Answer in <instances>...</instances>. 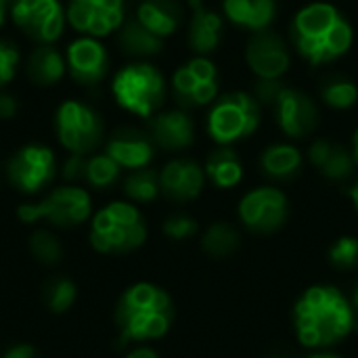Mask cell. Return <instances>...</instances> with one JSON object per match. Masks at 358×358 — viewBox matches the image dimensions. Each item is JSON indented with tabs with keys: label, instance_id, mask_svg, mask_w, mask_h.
<instances>
[{
	"label": "cell",
	"instance_id": "6da1fadb",
	"mask_svg": "<svg viewBox=\"0 0 358 358\" xmlns=\"http://www.w3.org/2000/svg\"><path fill=\"white\" fill-rule=\"evenodd\" d=\"M292 321L298 342L313 350L338 346L358 323L350 298L336 285H313L304 289L294 304Z\"/></svg>",
	"mask_w": 358,
	"mask_h": 358
},
{
	"label": "cell",
	"instance_id": "7a4b0ae2",
	"mask_svg": "<svg viewBox=\"0 0 358 358\" xmlns=\"http://www.w3.org/2000/svg\"><path fill=\"white\" fill-rule=\"evenodd\" d=\"M289 42L313 67L344 57L355 42V29L346 15L329 2L302 6L289 23Z\"/></svg>",
	"mask_w": 358,
	"mask_h": 358
},
{
	"label": "cell",
	"instance_id": "3957f363",
	"mask_svg": "<svg viewBox=\"0 0 358 358\" xmlns=\"http://www.w3.org/2000/svg\"><path fill=\"white\" fill-rule=\"evenodd\" d=\"M113 319L120 344L159 340L174 323V302L166 289L153 283H136L120 296Z\"/></svg>",
	"mask_w": 358,
	"mask_h": 358
},
{
	"label": "cell",
	"instance_id": "277c9868",
	"mask_svg": "<svg viewBox=\"0 0 358 358\" xmlns=\"http://www.w3.org/2000/svg\"><path fill=\"white\" fill-rule=\"evenodd\" d=\"M147 239V224L138 208L113 201L99 210L90 222V245L107 256H124L138 250Z\"/></svg>",
	"mask_w": 358,
	"mask_h": 358
},
{
	"label": "cell",
	"instance_id": "5b68a950",
	"mask_svg": "<svg viewBox=\"0 0 358 358\" xmlns=\"http://www.w3.org/2000/svg\"><path fill=\"white\" fill-rule=\"evenodd\" d=\"M111 92L122 109L149 120L162 109L168 90L166 80L155 65L147 61H136L124 65L115 73L111 82Z\"/></svg>",
	"mask_w": 358,
	"mask_h": 358
},
{
	"label": "cell",
	"instance_id": "8992f818",
	"mask_svg": "<svg viewBox=\"0 0 358 358\" xmlns=\"http://www.w3.org/2000/svg\"><path fill=\"white\" fill-rule=\"evenodd\" d=\"M262 120V105L252 92L233 90L218 96L208 113V134L218 147H231L250 138Z\"/></svg>",
	"mask_w": 358,
	"mask_h": 358
},
{
	"label": "cell",
	"instance_id": "52a82bcc",
	"mask_svg": "<svg viewBox=\"0 0 358 358\" xmlns=\"http://www.w3.org/2000/svg\"><path fill=\"white\" fill-rule=\"evenodd\" d=\"M92 212V199L88 191L76 185H65L52 189L46 197L36 203H23L17 216L25 224L46 220L57 229H73L82 224Z\"/></svg>",
	"mask_w": 358,
	"mask_h": 358
},
{
	"label": "cell",
	"instance_id": "ba28073f",
	"mask_svg": "<svg viewBox=\"0 0 358 358\" xmlns=\"http://www.w3.org/2000/svg\"><path fill=\"white\" fill-rule=\"evenodd\" d=\"M55 132L59 143L73 155H90L103 143L105 124L96 109L82 101H65L55 115Z\"/></svg>",
	"mask_w": 358,
	"mask_h": 358
},
{
	"label": "cell",
	"instance_id": "9c48e42d",
	"mask_svg": "<svg viewBox=\"0 0 358 358\" xmlns=\"http://www.w3.org/2000/svg\"><path fill=\"white\" fill-rule=\"evenodd\" d=\"M218 67L208 57H193L172 76V94L180 109L191 111L212 105L218 99Z\"/></svg>",
	"mask_w": 358,
	"mask_h": 358
},
{
	"label": "cell",
	"instance_id": "30bf717a",
	"mask_svg": "<svg viewBox=\"0 0 358 358\" xmlns=\"http://www.w3.org/2000/svg\"><path fill=\"white\" fill-rule=\"evenodd\" d=\"M237 214L250 233L273 235L289 218V199L277 187H256L241 197Z\"/></svg>",
	"mask_w": 358,
	"mask_h": 358
},
{
	"label": "cell",
	"instance_id": "8fae6325",
	"mask_svg": "<svg viewBox=\"0 0 358 358\" xmlns=\"http://www.w3.org/2000/svg\"><path fill=\"white\" fill-rule=\"evenodd\" d=\"M6 178L8 182L23 195H34L44 191L55 174H57V162L55 153L46 145H25L17 149L8 162H6Z\"/></svg>",
	"mask_w": 358,
	"mask_h": 358
},
{
	"label": "cell",
	"instance_id": "7c38bea8",
	"mask_svg": "<svg viewBox=\"0 0 358 358\" xmlns=\"http://www.w3.org/2000/svg\"><path fill=\"white\" fill-rule=\"evenodd\" d=\"M10 19L25 38L52 44L61 38L67 17L61 0H15Z\"/></svg>",
	"mask_w": 358,
	"mask_h": 358
},
{
	"label": "cell",
	"instance_id": "4fadbf2b",
	"mask_svg": "<svg viewBox=\"0 0 358 358\" xmlns=\"http://www.w3.org/2000/svg\"><path fill=\"white\" fill-rule=\"evenodd\" d=\"M65 17L82 36L105 38L126 21L124 0H67Z\"/></svg>",
	"mask_w": 358,
	"mask_h": 358
},
{
	"label": "cell",
	"instance_id": "5bb4252c",
	"mask_svg": "<svg viewBox=\"0 0 358 358\" xmlns=\"http://www.w3.org/2000/svg\"><path fill=\"white\" fill-rule=\"evenodd\" d=\"M245 61L256 78L281 80L292 65V50L287 40L271 27L252 34L245 46Z\"/></svg>",
	"mask_w": 358,
	"mask_h": 358
},
{
	"label": "cell",
	"instance_id": "9a60e30c",
	"mask_svg": "<svg viewBox=\"0 0 358 358\" xmlns=\"http://www.w3.org/2000/svg\"><path fill=\"white\" fill-rule=\"evenodd\" d=\"M273 111L281 132L287 138H296V141L310 136L321 122L317 103L306 92L292 86L283 88L277 103L273 105Z\"/></svg>",
	"mask_w": 358,
	"mask_h": 358
},
{
	"label": "cell",
	"instance_id": "2e32d148",
	"mask_svg": "<svg viewBox=\"0 0 358 358\" xmlns=\"http://www.w3.org/2000/svg\"><path fill=\"white\" fill-rule=\"evenodd\" d=\"M67 71L82 86H96L109 71V52L99 38L80 36L65 50Z\"/></svg>",
	"mask_w": 358,
	"mask_h": 358
},
{
	"label": "cell",
	"instance_id": "e0dca14e",
	"mask_svg": "<svg viewBox=\"0 0 358 358\" xmlns=\"http://www.w3.org/2000/svg\"><path fill=\"white\" fill-rule=\"evenodd\" d=\"M206 187V172L191 157L170 159L159 172V189L162 195L176 203L193 201L201 195Z\"/></svg>",
	"mask_w": 358,
	"mask_h": 358
},
{
	"label": "cell",
	"instance_id": "ac0fdd59",
	"mask_svg": "<svg viewBox=\"0 0 358 358\" xmlns=\"http://www.w3.org/2000/svg\"><path fill=\"white\" fill-rule=\"evenodd\" d=\"M147 132L155 147L164 151H185L195 141V122L185 109H166L149 117Z\"/></svg>",
	"mask_w": 358,
	"mask_h": 358
},
{
	"label": "cell",
	"instance_id": "d6986e66",
	"mask_svg": "<svg viewBox=\"0 0 358 358\" xmlns=\"http://www.w3.org/2000/svg\"><path fill=\"white\" fill-rule=\"evenodd\" d=\"M105 153L126 170H143L151 164L155 155V145L149 136V132H143L132 126L117 128L105 147Z\"/></svg>",
	"mask_w": 358,
	"mask_h": 358
},
{
	"label": "cell",
	"instance_id": "ffe728a7",
	"mask_svg": "<svg viewBox=\"0 0 358 358\" xmlns=\"http://www.w3.org/2000/svg\"><path fill=\"white\" fill-rule=\"evenodd\" d=\"M191 21L187 27V44L197 57L216 52L224 40V19L206 6L203 0H189Z\"/></svg>",
	"mask_w": 358,
	"mask_h": 358
},
{
	"label": "cell",
	"instance_id": "44dd1931",
	"mask_svg": "<svg viewBox=\"0 0 358 358\" xmlns=\"http://www.w3.org/2000/svg\"><path fill=\"white\" fill-rule=\"evenodd\" d=\"M308 162L315 166V170H319L323 178L331 182L350 180L358 168L352 151L329 138H317L308 147Z\"/></svg>",
	"mask_w": 358,
	"mask_h": 358
},
{
	"label": "cell",
	"instance_id": "7402d4cb",
	"mask_svg": "<svg viewBox=\"0 0 358 358\" xmlns=\"http://www.w3.org/2000/svg\"><path fill=\"white\" fill-rule=\"evenodd\" d=\"M222 10L233 25L258 34L273 27L279 4L277 0H222Z\"/></svg>",
	"mask_w": 358,
	"mask_h": 358
},
{
	"label": "cell",
	"instance_id": "603a6c76",
	"mask_svg": "<svg viewBox=\"0 0 358 358\" xmlns=\"http://www.w3.org/2000/svg\"><path fill=\"white\" fill-rule=\"evenodd\" d=\"M134 19L164 40L178 31L185 19V8L180 0H141Z\"/></svg>",
	"mask_w": 358,
	"mask_h": 358
},
{
	"label": "cell",
	"instance_id": "cb8c5ba5",
	"mask_svg": "<svg viewBox=\"0 0 358 358\" xmlns=\"http://www.w3.org/2000/svg\"><path fill=\"white\" fill-rule=\"evenodd\" d=\"M304 166V157L298 147L289 143H273L260 155V170L268 180L287 182L294 180Z\"/></svg>",
	"mask_w": 358,
	"mask_h": 358
},
{
	"label": "cell",
	"instance_id": "d4e9b609",
	"mask_svg": "<svg viewBox=\"0 0 358 358\" xmlns=\"http://www.w3.org/2000/svg\"><path fill=\"white\" fill-rule=\"evenodd\" d=\"M67 69L65 57L52 44H38L25 63V73L36 86H55L63 80Z\"/></svg>",
	"mask_w": 358,
	"mask_h": 358
},
{
	"label": "cell",
	"instance_id": "484cf974",
	"mask_svg": "<svg viewBox=\"0 0 358 358\" xmlns=\"http://www.w3.org/2000/svg\"><path fill=\"white\" fill-rule=\"evenodd\" d=\"M206 178L216 189H235L243 178V164L239 153L233 147H218L214 149L203 166Z\"/></svg>",
	"mask_w": 358,
	"mask_h": 358
},
{
	"label": "cell",
	"instance_id": "4316f807",
	"mask_svg": "<svg viewBox=\"0 0 358 358\" xmlns=\"http://www.w3.org/2000/svg\"><path fill=\"white\" fill-rule=\"evenodd\" d=\"M117 46L124 55L145 59V57H155L164 50V40L149 31L143 23L136 19L124 21V25L117 29Z\"/></svg>",
	"mask_w": 358,
	"mask_h": 358
},
{
	"label": "cell",
	"instance_id": "83f0119b",
	"mask_svg": "<svg viewBox=\"0 0 358 358\" xmlns=\"http://www.w3.org/2000/svg\"><path fill=\"white\" fill-rule=\"evenodd\" d=\"M241 248V235L235 224L218 220L210 224L201 237V250L210 258H229Z\"/></svg>",
	"mask_w": 358,
	"mask_h": 358
},
{
	"label": "cell",
	"instance_id": "f1b7e54d",
	"mask_svg": "<svg viewBox=\"0 0 358 358\" xmlns=\"http://www.w3.org/2000/svg\"><path fill=\"white\" fill-rule=\"evenodd\" d=\"M321 99L331 109H350L358 103L357 82L344 73H329L321 82Z\"/></svg>",
	"mask_w": 358,
	"mask_h": 358
},
{
	"label": "cell",
	"instance_id": "f546056e",
	"mask_svg": "<svg viewBox=\"0 0 358 358\" xmlns=\"http://www.w3.org/2000/svg\"><path fill=\"white\" fill-rule=\"evenodd\" d=\"M76 298H78V289H76L73 281L63 275H55V277L46 279L42 285V302L55 315L67 313L73 306Z\"/></svg>",
	"mask_w": 358,
	"mask_h": 358
},
{
	"label": "cell",
	"instance_id": "4dcf8cb0",
	"mask_svg": "<svg viewBox=\"0 0 358 358\" xmlns=\"http://www.w3.org/2000/svg\"><path fill=\"white\" fill-rule=\"evenodd\" d=\"M162 193L159 189V172L151 168L132 170L124 180V195L134 203H149Z\"/></svg>",
	"mask_w": 358,
	"mask_h": 358
},
{
	"label": "cell",
	"instance_id": "1f68e13d",
	"mask_svg": "<svg viewBox=\"0 0 358 358\" xmlns=\"http://www.w3.org/2000/svg\"><path fill=\"white\" fill-rule=\"evenodd\" d=\"M122 168L107 155V153H99V155H90L86 157V172H84V180L94 187V189H109L115 185V180L120 178Z\"/></svg>",
	"mask_w": 358,
	"mask_h": 358
},
{
	"label": "cell",
	"instance_id": "d6a6232c",
	"mask_svg": "<svg viewBox=\"0 0 358 358\" xmlns=\"http://www.w3.org/2000/svg\"><path fill=\"white\" fill-rule=\"evenodd\" d=\"M29 252L31 256L44 264V266H55L63 260V243L59 241V237L46 229H38L29 235Z\"/></svg>",
	"mask_w": 358,
	"mask_h": 358
},
{
	"label": "cell",
	"instance_id": "836d02e7",
	"mask_svg": "<svg viewBox=\"0 0 358 358\" xmlns=\"http://www.w3.org/2000/svg\"><path fill=\"white\" fill-rule=\"evenodd\" d=\"M329 256V264L336 271L342 273H350L358 268V239L352 235H344L340 239H336L327 252Z\"/></svg>",
	"mask_w": 358,
	"mask_h": 358
},
{
	"label": "cell",
	"instance_id": "e575fe53",
	"mask_svg": "<svg viewBox=\"0 0 358 358\" xmlns=\"http://www.w3.org/2000/svg\"><path fill=\"white\" fill-rule=\"evenodd\" d=\"M197 233V220L189 214H172L164 222V235L172 241H187Z\"/></svg>",
	"mask_w": 358,
	"mask_h": 358
},
{
	"label": "cell",
	"instance_id": "d590c367",
	"mask_svg": "<svg viewBox=\"0 0 358 358\" xmlns=\"http://www.w3.org/2000/svg\"><path fill=\"white\" fill-rule=\"evenodd\" d=\"M19 48L6 38H0V88H4L19 69Z\"/></svg>",
	"mask_w": 358,
	"mask_h": 358
},
{
	"label": "cell",
	"instance_id": "8d00e7d4",
	"mask_svg": "<svg viewBox=\"0 0 358 358\" xmlns=\"http://www.w3.org/2000/svg\"><path fill=\"white\" fill-rule=\"evenodd\" d=\"M283 88H285L283 80H266V78H256L252 94L258 99V103H260V105L273 107V105L277 103L279 94L283 92Z\"/></svg>",
	"mask_w": 358,
	"mask_h": 358
},
{
	"label": "cell",
	"instance_id": "74e56055",
	"mask_svg": "<svg viewBox=\"0 0 358 358\" xmlns=\"http://www.w3.org/2000/svg\"><path fill=\"white\" fill-rule=\"evenodd\" d=\"M84 172H86V155H73L71 153L61 166V176L71 185L84 180Z\"/></svg>",
	"mask_w": 358,
	"mask_h": 358
},
{
	"label": "cell",
	"instance_id": "f35d334b",
	"mask_svg": "<svg viewBox=\"0 0 358 358\" xmlns=\"http://www.w3.org/2000/svg\"><path fill=\"white\" fill-rule=\"evenodd\" d=\"M17 109H19L17 96L10 94V92L0 90V120H10V117H15V115H17Z\"/></svg>",
	"mask_w": 358,
	"mask_h": 358
},
{
	"label": "cell",
	"instance_id": "ab89813d",
	"mask_svg": "<svg viewBox=\"0 0 358 358\" xmlns=\"http://www.w3.org/2000/svg\"><path fill=\"white\" fill-rule=\"evenodd\" d=\"M2 358H36V348L31 344H13Z\"/></svg>",
	"mask_w": 358,
	"mask_h": 358
},
{
	"label": "cell",
	"instance_id": "60d3db41",
	"mask_svg": "<svg viewBox=\"0 0 358 358\" xmlns=\"http://www.w3.org/2000/svg\"><path fill=\"white\" fill-rule=\"evenodd\" d=\"M126 358H159V355L149 346H136L126 355Z\"/></svg>",
	"mask_w": 358,
	"mask_h": 358
},
{
	"label": "cell",
	"instance_id": "b9f144b4",
	"mask_svg": "<svg viewBox=\"0 0 358 358\" xmlns=\"http://www.w3.org/2000/svg\"><path fill=\"white\" fill-rule=\"evenodd\" d=\"M13 2H15V0H0V27H2V23H4V19H6V15L10 13Z\"/></svg>",
	"mask_w": 358,
	"mask_h": 358
},
{
	"label": "cell",
	"instance_id": "7bdbcfd3",
	"mask_svg": "<svg viewBox=\"0 0 358 358\" xmlns=\"http://www.w3.org/2000/svg\"><path fill=\"white\" fill-rule=\"evenodd\" d=\"M348 197H350V201H352V206H355V210H357L358 214V180H355L350 187H348Z\"/></svg>",
	"mask_w": 358,
	"mask_h": 358
},
{
	"label": "cell",
	"instance_id": "ee69618b",
	"mask_svg": "<svg viewBox=\"0 0 358 358\" xmlns=\"http://www.w3.org/2000/svg\"><path fill=\"white\" fill-rule=\"evenodd\" d=\"M350 302H352V308H355V315H357V321H358V283L355 285V289H352Z\"/></svg>",
	"mask_w": 358,
	"mask_h": 358
},
{
	"label": "cell",
	"instance_id": "f6af8a7d",
	"mask_svg": "<svg viewBox=\"0 0 358 358\" xmlns=\"http://www.w3.org/2000/svg\"><path fill=\"white\" fill-rule=\"evenodd\" d=\"M350 151H352L355 162H357V166H358V128H357V132H355V136H352V147H350Z\"/></svg>",
	"mask_w": 358,
	"mask_h": 358
},
{
	"label": "cell",
	"instance_id": "bcb514c9",
	"mask_svg": "<svg viewBox=\"0 0 358 358\" xmlns=\"http://www.w3.org/2000/svg\"><path fill=\"white\" fill-rule=\"evenodd\" d=\"M308 358H342V357H338V355H331V352H315V355H310Z\"/></svg>",
	"mask_w": 358,
	"mask_h": 358
},
{
	"label": "cell",
	"instance_id": "7dc6e473",
	"mask_svg": "<svg viewBox=\"0 0 358 358\" xmlns=\"http://www.w3.org/2000/svg\"><path fill=\"white\" fill-rule=\"evenodd\" d=\"M268 358H296L292 352H285V350H279V352H275V355H271Z\"/></svg>",
	"mask_w": 358,
	"mask_h": 358
}]
</instances>
